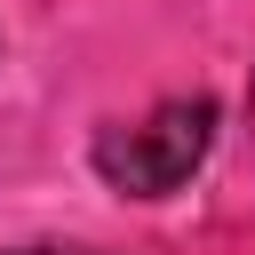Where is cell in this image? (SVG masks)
<instances>
[{
  "label": "cell",
  "instance_id": "1",
  "mask_svg": "<svg viewBox=\"0 0 255 255\" xmlns=\"http://www.w3.org/2000/svg\"><path fill=\"white\" fill-rule=\"evenodd\" d=\"M207 143H215V96H167L151 120L104 128L88 159H96V175H104L112 191H128V199H167V191L191 183V167L207 159Z\"/></svg>",
  "mask_w": 255,
  "mask_h": 255
},
{
  "label": "cell",
  "instance_id": "2",
  "mask_svg": "<svg viewBox=\"0 0 255 255\" xmlns=\"http://www.w3.org/2000/svg\"><path fill=\"white\" fill-rule=\"evenodd\" d=\"M8 255H96V247H8Z\"/></svg>",
  "mask_w": 255,
  "mask_h": 255
},
{
  "label": "cell",
  "instance_id": "3",
  "mask_svg": "<svg viewBox=\"0 0 255 255\" xmlns=\"http://www.w3.org/2000/svg\"><path fill=\"white\" fill-rule=\"evenodd\" d=\"M247 120H255V80H247Z\"/></svg>",
  "mask_w": 255,
  "mask_h": 255
}]
</instances>
